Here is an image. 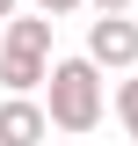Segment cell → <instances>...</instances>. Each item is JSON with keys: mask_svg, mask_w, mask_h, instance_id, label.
<instances>
[{"mask_svg": "<svg viewBox=\"0 0 138 146\" xmlns=\"http://www.w3.org/2000/svg\"><path fill=\"white\" fill-rule=\"evenodd\" d=\"M44 80H51L44 124H58V131H95V124H102V66H95L87 51L80 58H51Z\"/></svg>", "mask_w": 138, "mask_h": 146, "instance_id": "1", "label": "cell"}, {"mask_svg": "<svg viewBox=\"0 0 138 146\" xmlns=\"http://www.w3.org/2000/svg\"><path fill=\"white\" fill-rule=\"evenodd\" d=\"M87 58H95L102 73L138 66V22L131 15H95V22H87Z\"/></svg>", "mask_w": 138, "mask_h": 146, "instance_id": "2", "label": "cell"}, {"mask_svg": "<svg viewBox=\"0 0 138 146\" xmlns=\"http://www.w3.org/2000/svg\"><path fill=\"white\" fill-rule=\"evenodd\" d=\"M44 102H29V95H7L0 102V146H44Z\"/></svg>", "mask_w": 138, "mask_h": 146, "instance_id": "3", "label": "cell"}, {"mask_svg": "<svg viewBox=\"0 0 138 146\" xmlns=\"http://www.w3.org/2000/svg\"><path fill=\"white\" fill-rule=\"evenodd\" d=\"M44 66H51L44 51H15V44H0V88H7V95L44 88Z\"/></svg>", "mask_w": 138, "mask_h": 146, "instance_id": "4", "label": "cell"}, {"mask_svg": "<svg viewBox=\"0 0 138 146\" xmlns=\"http://www.w3.org/2000/svg\"><path fill=\"white\" fill-rule=\"evenodd\" d=\"M7 44H15V51H44V58H51V15H7Z\"/></svg>", "mask_w": 138, "mask_h": 146, "instance_id": "5", "label": "cell"}, {"mask_svg": "<svg viewBox=\"0 0 138 146\" xmlns=\"http://www.w3.org/2000/svg\"><path fill=\"white\" fill-rule=\"evenodd\" d=\"M116 117L131 131V146H138V66H124V80H116Z\"/></svg>", "mask_w": 138, "mask_h": 146, "instance_id": "6", "label": "cell"}, {"mask_svg": "<svg viewBox=\"0 0 138 146\" xmlns=\"http://www.w3.org/2000/svg\"><path fill=\"white\" fill-rule=\"evenodd\" d=\"M80 7H95V15H131V0H80Z\"/></svg>", "mask_w": 138, "mask_h": 146, "instance_id": "7", "label": "cell"}, {"mask_svg": "<svg viewBox=\"0 0 138 146\" xmlns=\"http://www.w3.org/2000/svg\"><path fill=\"white\" fill-rule=\"evenodd\" d=\"M80 0H36V15H73Z\"/></svg>", "mask_w": 138, "mask_h": 146, "instance_id": "8", "label": "cell"}, {"mask_svg": "<svg viewBox=\"0 0 138 146\" xmlns=\"http://www.w3.org/2000/svg\"><path fill=\"white\" fill-rule=\"evenodd\" d=\"M7 15H15V0H0V22H7Z\"/></svg>", "mask_w": 138, "mask_h": 146, "instance_id": "9", "label": "cell"}]
</instances>
